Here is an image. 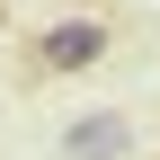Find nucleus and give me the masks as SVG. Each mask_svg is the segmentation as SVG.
I'll return each instance as SVG.
<instances>
[{
	"label": "nucleus",
	"mask_w": 160,
	"mask_h": 160,
	"mask_svg": "<svg viewBox=\"0 0 160 160\" xmlns=\"http://www.w3.org/2000/svg\"><path fill=\"white\" fill-rule=\"evenodd\" d=\"M107 45H116V36L98 27V18H62V27H45V36H36V71H89Z\"/></svg>",
	"instance_id": "nucleus-1"
},
{
	"label": "nucleus",
	"mask_w": 160,
	"mask_h": 160,
	"mask_svg": "<svg viewBox=\"0 0 160 160\" xmlns=\"http://www.w3.org/2000/svg\"><path fill=\"white\" fill-rule=\"evenodd\" d=\"M116 151H133V125L125 116H80V125L62 133V160H116Z\"/></svg>",
	"instance_id": "nucleus-2"
},
{
	"label": "nucleus",
	"mask_w": 160,
	"mask_h": 160,
	"mask_svg": "<svg viewBox=\"0 0 160 160\" xmlns=\"http://www.w3.org/2000/svg\"><path fill=\"white\" fill-rule=\"evenodd\" d=\"M0 18H9V9H0Z\"/></svg>",
	"instance_id": "nucleus-3"
}]
</instances>
